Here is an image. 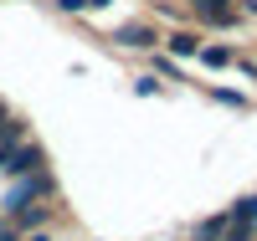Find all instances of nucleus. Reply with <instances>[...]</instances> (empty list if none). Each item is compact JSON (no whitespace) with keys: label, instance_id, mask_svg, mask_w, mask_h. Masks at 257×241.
I'll return each instance as SVG.
<instances>
[{"label":"nucleus","instance_id":"nucleus-1","mask_svg":"<svg viewBox=\"0 0 257 241\" xmlns=\"http://www.w3.org/2000/svg\"><path fill=\"white\" fill-rule=\"evenodd\" d=\"M41 169V154L26 144H11V149H0V174H31Z\"/></svg>","mask_w":257,"mask_h":241},{"label":"nucleus","instance_id":"nucleus-2","mask_svg":"<svg viewBox=\"0 0 257 241\" xmlns=\"http://www.w3.org/2000/svg\"><path fill=\"white\" fill-rule=\"evenodd\" d=\"M196 6L201 21H211V26H231L237 21V0H190Z\"/></svg>","mask_w":257,"mask_h":241},{"label":"nucleus","instance_id":"nucleus-3","mask_svg":"<svg viewBox=\"0 0 257 241\" xmlns=\"http://www.w3.org/2000/svg\"><path fill=\"white\" fill-rule=\"evenodd\" d=\"M11 226H16L21 236H26V231H41V226H47V205H36V200H31V205H16V210H11Z\"/></svg>","mask_w":257,"mask_h":241},{"label":"nucleus","instance_id":"nucleus-4","mask_svg":"<svg viewBox=\"0 0 257 241\" xmlns=\"http://www.w3.org/2000/svg\"><path fill=\"white\" fill-rule=\"evenodd\" d=\"M113 41H118V47H134V52H144V47H155V31H149V26H118L113 31Z\"/></svg>","mask_w":257,"mask_h":241},{"label":"nucleus","instance_id":"nucleus-5","mask_svg":"<svg viewBox=\"0 0 257 241\" xmlns=\"http://www.w3.org/2000/svg\"><path fill=\"white\" fill-rule=\"evenodd\" d=\"M170 52H175V57H196V52H201V41L190 36V31H175V36H170Z\"/></svg>","mask_w":257,"mask_h":241},{"label":"nucleus","instance_id":"nucleus-6","mask_svg":"<svg viewBox=\"0 0 257 241\" xmlns=\"http://www.w3.org/2000/svg\"><path fill=\"white\" fill-rule=\"evenodd\" d=\"M226 215H231V221H247V226H257V195H247V200H237V205H231Z\"/></svg>","mask_w":257,"mask_h":241},{"label":"nucleus","instance_id":"nucleus-7","mask_svg":"<svg viewBox=\"0 0 257 241\" xmlns=\"http://www.w3.org/2000/svg\"><path fill=\"white\" fill-rule=\"evenodd\" d=\"M196 57L206 62V67H231V47H201Z\"/></svg>","mask_w":257,"mask_h":241},{"label":"nucleus","instance_id":"nucleus-8","mask_svg":"<svg viewBox=\"0 0 257 241\" xmlns=\"http://www.w3.org/2000/svg\"><path fill=\"white\" fill-rule=\"evenodd\" d=\"M11 144H21V123L0 113V149H11Z\"/></svg>","mask_w":257,"mask_h":241},{"label":"nucleus","instance_id":"nucleus-9","mask_svg":"<svg viewBox=\"0 0 257 241\" xmlns=\"http://www.w3.org/2000/svg\"><path fill=\"white\" fill-rule=\"evenodd\" d=\"M216 241H252V226H247V221H226V231H221Z\"/></svg>","mask_w":257,"mask_h":241},{"label":"nucleus","instance_id":"nucleus-10","mask_svg":"<svg viewBox=\"0 0 257 241\" xmlns=\"http://www.w3.org/2000/svg\"><path fill=\"white\" fill-rule=\"evenodd\" d=\"M211 98H216V103H226V108H247V98H242V93H226V87H216Z\"/></svg>","mask_w":257,"mask_h":241},{"label":"nucleus","instance_id":"nucleus-11","mask_svg":"<svg viewBox=\"0 0 257 241\" xmlns=\"http://www.w3.org/2000/svg\"><path fill=\"white\" fill-rule=\"evenodd\" d=\"M134 93H139V98H149V93H160V82H155V77H139V82H134Z\"/></svg>","mask_w":257,"mask_h":241},{"label":"nucleus","instance_id":"nucleus-12","mask_svg":"<svg viewBox=\"0 0 257 241\" xmlns=\"http://www.w3.org/2000/svg\"><path fill=\"white\" fill-rule=\"evenodd\" d=\"M57 6H62V11H93L88 0H57Z\"/></svg>","mask_w":257,"mask_h":241},{"label":"nucleus","instance_id":"nucleus-13","mask_svg":"<svg viewBox=\"0 0 257 241\" xmlns=\"http://www.w3.org/2000/svg\"><path fill=\"white\" fill-rule=\"evenodd\" d=\"M0 241H21V231L16 226H0Z\"/></svg>","mask_w":257,"mask_h":241},{"label":"nucleus","instance_id":"nucleus-14","mask_svg":"<svg viewBox=\"0 0 257 241\" xmlns=\"http://www.w3.org/2000/svg\"><path fill=\"white\" fill-rule=\"evenodd\" d=\"M26 241H52V236H41V231H31V236H26Z\"/></svg>","mask_w":257,"mask_h":241}]
</instances>
